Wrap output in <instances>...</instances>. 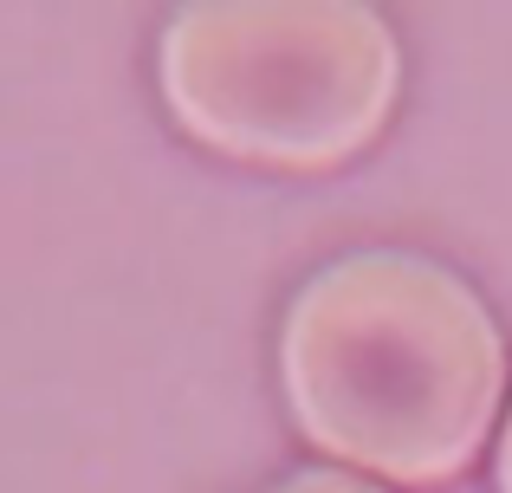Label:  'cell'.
<instances>
[{
    "label": "cell",
    "mask_w": 512,
    "mask_h": 493,
    "mask_svg": "<svg viewBox=\"0 0 512 493\" xmlns=\"http://www.w3.org/2000/svg\"><path fill=\"white\" fill-rule=\"evenodd\" d=\"M279 377L299 435L396 487L454 481L506 396V344L467 279L350 253L292 299Z\"/></svg>",
    "instance_id": "6da1fadb"
},
{
    "label": "cell",
    "mask_w": 512,
    "mask_h": 493,
    "mask_svg": "<svg viewBox=\"0 0 512 493\" xmlns=\"http://www.w3.org/2000/svg\"><path fill=\"white\" fill-rule=\"evenodd\" d=\"M493 474H500V493H512V416H506V442H500V468Z\"/></svg>",
    "instance_id": "277c9868"
},
{
    "label": "cell",
    "mask_w": 512,
    "mask_h": 493,
    "mask_svg": "<svg viewBox=\"0 0 512 493\" xmlns=\"http://www.w3.org/2000/svg\"><path fill=\"white\" fill-rule=\"evenodd\" d=\"M169 117L253 169H338L396 111L402 52L363 0H201L156 52Z\"/></svg>",
    "instance_id": "7a4b0ae2"
},
{
    "label": "cell",
    "mask_w": 512,
    "mask_h": 493,
    "mask_svg": "<svg viewBox=\"0 0 512 493\" xmlns=\"http://www.w3.org/2000/svg\"><path fill=\"white\" fill-rule=\"evenodd\" d=\"M266 493H383V487L357 481V474H338V468H305V474H292V481H279Z\"/></svg>",
    "instance_id": "3957f363"
}]
</instances>
